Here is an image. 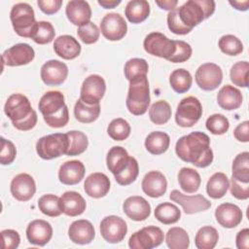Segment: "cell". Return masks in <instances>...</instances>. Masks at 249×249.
Returning <instances> with one entry per match:
<instances>
[{"label": "cell", "instance_id": "obj_44", "mask_svg": "<svg viewBox=\"0 0 249 249\" xmlns=\"http://www.w3.org/2000/svg\"><path fill=\"white\" fill-rule=\"evenodd\" d=\"M38 207L43 214L49 217H57L62 213L59 205V197L53 194L42 196L38 200Z\"/></svg>", "mask_w": 249, "mask_h": 249}, {"label": "cell", "instance_id": "obj_19", "mask_svg": "<svg viewBox=\"0 0 249 249\" xmlns=\"http://www.w3.org/2000/svg\"><path fill=\"white\" fill-rule=\"evenodd\" d=\"M53 236V228L45 220L37 219L31 221L26 228V237L33 245L44 246Z\"/></svg>", "mask_w": 249, "mask_h": 249}, {"label": "cell", "instance_id": "obj_28", "mask_svg": "<svg viewBox=\"0 0 249 249\" xmlns=\"http://www.w3.org/2000/svg\"><path fill=\"white\" fill-rule=\"evenodd\" d=\"M81 45L73 36L61 35L53 42L54 53L63 59H74L81 53Z\"/></svg>", "mask_w": 249, "mask_h": 249}, {"label": "cell", "instance_id": "obj_35", "mask_svg": "<svg viewBox=\"0 0 249 249\" xmlns=\"http://www.w3.org/2000/svg\"><path fill=\"white\" fill-rule=\"evenodd\" d=\"M100 114V105H89L82 101L81 98L77 100L74 106V116L76 120L83 124H90L96 121Z\"/></svg>", "mask_w": 249, "mask_h": 249}, {"label": "cell", "instance_id": "obj_32", "mask_svg": "<svg viewBox=\"0 0 249 249\" xmlns=\"http://www.w3.org/2000/svg\"><path fill=\"white\" fill-rule=\"evenodd\" d=\"M170 144V137L163 131H153L145 139V148L152 155H160L166 152Z\"/></svg>", "mask_w": 249, "mask_h": 249}, {"label": "cell", "instance_id": "obj_56", "mask_svg": "<svg viewBox=\"0 0 249 249\" xmlns=\"http://www.w3.org/2000/svg\"><path fill=\"white\" fill-rule=\"evenodd\" d=\"M3 249H16L20 242V236L15 230L7 229L1 231Z\"/></svg>", "mask_w": 249, "mask_h": 249}, {"label": "cell", "instance_id": "obj_40", "mask_svg": "<svg viewBox=\"0 0 249 249\" xmlns=\"http://www.w3.org/2000/svg\"><path fill=\"white\" fill-rule=\"evenodd\" d=\"M232 178L243 183H249V153L242 152L238 154L231 165Z\"/></svg>", "mask_w": 249, "mask_h": 249}, {"label": "cell", "instance_id": "obj_37", "mask_svg": "<svg viewBox=\"0 0 249 249\" xmlns=\"http://www.w3.org/2000/svg\"><path fill=\"white\" fill-rule=\"evenodd\" d=\"M155 217L158 221L164 225H171L179 221L181 211L171 202H162L155 209Z\"/></svg>", "mask_w": 249, "mask_h": 249}, {"label": "cell", "instance_id": "obj_26", "mask_svg": "<svg viewBox=\"0 0 249 249\" xmlns=\"http://www.w3.org/2000/svg\"><path fill=\"white\" fill-rule=\"evenodd\" d=\"M85 173L86 168L81 160H68L59 167L58 179L64 185H76L82 181Z\"/></svg>", "mask_w": 249, "mask_h": 249}, {"label": "cell", "instance_id": "obj_58", "mask_svg": "<svg viewBox=\"0 0 249 249\" xmlns=\"http://www.w3.org/2000/svg\"><path fill=\"white\" fill-rule=\"evenodd\" d=\"M233 136L236 140L240 142H248L249 141V122L244 121L237 124V126L233 130Z\"/></svg>", "mask_w": 249, "mask_h": 249}, {"label": "cell", "instance_id": "obj_30", "mask_svg": "<svg viewBox=\"0 0 249 249\" xmlns=\"http://www.w3.org/2000/svg\"><path fill=\"white\" fill-rule=\"evenodd\" d=\"M130 156L126 150L121 146L112 147L106 157V164L109 171L114 175L122 172L128 164Z\"/></svg>", "mask_w": 249, "mask_h": 249}, {"label": "cell", "instance_id": "obj_52", "mask_svg": "<svg viewBox=\"0 0 249 249\" xmlns=\"http://www.w3.org/2000/svg\"><path fill=\"white\" fill-rule=\"evenodd\" d=\"M174 41H175V47H176L175 53L167 60L174 63H181L190 59L193 53V50L190 44L182 40H174Z\"/></svg>", "mask_w": 249, "mask_h": 249}, {"label": "cell", "instance_id": "obj_5", "mask_svg": "<svg viewBox=\"0 0 249 249\" xmlns=\"http://www.w3.org/2000/svg\"><path fill=\"white\" fill-rule=\"evenodd\" d=\"M150 88L147 76H139L129 81L125 105L134 116L144 115L150 105Z\"/></svg>", "mask_w": 249, "mask_h": 249}, {"label": "cell", "instance_id": "obj_57", "mask_svg": "<svg viewBox=\"0 0 249 249\" xmlns=\"http://www.w3.org/2000/svg\"><path fill=\"white\" fill-rule=\"evenodd\" d=\"M62 2V0H38L37 5L44 14L53 15L59 11Z\"/></svg>", "mask_w": 249, "mask_h": 249}, {"label": "cell", "instance_id": "obj_47", "mask_svg": "<svg viewBox=\"0 0 249 249\" xmlns=\"http://www.w3.org/2000/svg\"><path fill=\"white\" fill-rule=\"evenodd\" d=\"M219 49L228 55H237L243 52V44L236 36L227 34L222 36L218 42Z\"/></svg>", "mask_w": 249, "mask_h": 249}, {"label": "cell", "instance_id": "obj_21", "mask_svg": "<svg viewBox=\"0 0 249 249\" xmlns=\"http://www.w3.org/2000/svg\"><path fill=\"white\" fill-rule=\"evenodd\" d=\"M215 218L222 227L227 229H232L241 223L242 211L237 205L225 202L220 204L216 208Z\"/></svg>", "mask_w": 249, "mask_h": 249}, {"label": "cell", "instance_id": "obj_15", "mask_svg": "<svg viewBox=\"0 0 249 249\" xmlns=\"http://www.w3.org/2000/svg\"><path fill=\"white\" fill-rule=\"evenodd\" d=\"M35 57L33 48L26 43H18L7 49L2 53L3 65L21 66L30 63Z\"/></svg>", "mask_w": 249, "mask_h": 249}, {"label": "cell", "instance_id": "obj_34", "mask_svg": "<svg viewBox=\"0 0 249 249\" xmlns=\"http://www.w3.org/2000/svg\"><path fill=\"white\" fill-rule=\"evenodd\" d=\"M178 182L185 193L193 194L199 189L201 178L196 169L191 167H182L178 173Z\"/></svg>", "mask_w": 249, "mask_h": 249}, {"label": "cell", "instance_id": "obj_4", "mask_svg": "<svg viewBox=\"0 0 249 249\" xmlns=\"http://www.w3.org/2000/svg\"><path fill=\"white\" fill-rule=\"evenodd\" d=\"M179 19L191 30L215 12L213 0H189L176 8Z\"/></svg>", "mask_w": 249, "mask_h": 249}, {"label": "cell", "instance_id": "obj_25", "mask_svg": "<svg viewBox=\"0 0 249 249\" xmlns=\"http://www.w3.org/2000/svg\"><path fill=\"white\" fill-rule=\"evenodd\" d=\"M84 189L89 196L100 198L108 194L110 190V180L104 173L94 172L86 178Z\"/></svg>", "mask_w": 249, "mask_h": 249}, {"label": "cell", "instance_id": "obj_51", "mask_svg": "<svg viewBox=\"0 0 249 249\" xmlns=\"http://www.w3.org/2000/svg\"><path fill=\"white\" fill-rule=\"evenodd\" d=\"M78 37L81 41L87 45L94 44L98 41L100 36V30L95 23L89 21L82 26H79L77 30Z\"/></svg>", "mask_w": 249, "mask_h": 249}, {"label": "cell", "instance_id": "obj_22", "mask_svg": "<svg viewBox=\"0 0 249 249\" xmlns=\"http://www.w3.org/2000/svg\"><path fill=\"white\" fill-rule=\"evenodd\" d=\"M68 236L73 243L80 245L89 244L95 236L94 227L85 219L74 221L68 229Z\"/></svg>", "mask_w": 249, "mask_h": 249}, {"label": "cell", "instance_id": "obj_1", "mask_svg": "<svg viewBox=\"0 0 249 249\" xmlns=\"http://www.w3.org/2000/svg\"><path fill=\"white\" fill-rule=\"evenodd\" d=\"M175 152L179 159L199 168L207 167L213 161L210 139L201 131H193L179 138L175 145Z\"/></svg>", "mask_w": 249, "mask_h": 249}, {"label": "cell", "instance_id": "obj_7", "mask_svg": "<svg viewBox=\"0 0 249 249\" xmlns=\"http://www.w3.org/2000/svg\"><path fill=\"white\" fill-rule=\"evenodd\" d=\"M69 139L66 133H53L41 137L36 143V152L43 160H53L66 155Z\"/></svg>", "mask_w": 249, "mask_h": 249}, {"label": "cell", "instance_id": "obj_17", "mask_svg": "<svg viewBox=\"0 0 249 249\" xmlns=\"http://www.w3.org/2000/svg\"><path fill=\"white\" fill-rule=\"evenodd\" d=\"M40 75L42 81L47 86H58L66 80L68 67L62 61L51 59L42 65Z\"/></svg>", "mask_w": 249, "mask_h": 249}, {"label": "cell", "instance_id": "obj_18", "mask_svg": "<svg viewBox=\"0 0 249 249\" xmlns=\"http://www.w3.org/2000/svg\"><path fill=\"white\" fill-rule=\"evenodd\" d=\"M12 196L18 201H27L36 193V184L33 177L27 173L15 176L10 186Z\"/></svg>", "mask_w": 249, "mask_h": 249}, {"label": "cell", "instance_id": "obj_50", "mask_svg": "<svg viewBox=\"0 0 249 249\" xmlns=\"http://www.w3.org/2000/svg\"><path fill=\"white\" fill-rule=\"evenodd\" d=\"M206 128L215 135H222L229 130V120L222 114H213L206 120Z\"/></svg>", "mask_w": 249, "mask_h": 249}, {"label": "cell", "instance_id": "obj_12", "mask_svg": "<svg viewBox=\"0 0 249 249\" xmlns=\"http://www.w3.org/2000/svg\"><path fill=\"white\" fill-rule=\"evenodd\" d=\"M196 85L203 90H214L222 83L223 71L218 64L206 62L201 64L195 75Z\"/></svg>", "mask_w": 249, "mask_h": 249}, {"label": "cell", "instance_id": "obj_11", "mask_svg": "<svg viewBox=\"0 0 249 249\" xmlns=\"http://www.w3.org/2000/svg\"><path fill=\"white\" fill-rule=\"evenodd\" d=\"M106 91V83L103 77L92 74L87 77L81 87L80 98L86 104H99Z\"/></svg>", "mask_w": 249, "mask_h": 249}, {"label": "cell", "instance_id": "obj_41", "mask_svg": "<svg viewBox=\"0 0 249 249\" xmlns=\"http://www.w3.org/2000/svg\"><path fill=\"white\" fill-rule=\"evenodd\" d=\"M171 114V107L165 100L156 101L149 109L150 120L155 124H166L169 121Z\"/></svg>", "mask_w": 249, "mask_h": 249}, {"label": "cell", "instance_id": "obj_33", "mask_svg": "<svg viewBox=\"0 0 249 249\" xmlns=\"http://www.w3.org/2000/svg\"><path fill=\"white\" fill-rule=\"evenodd\" d=\"M229 187L230 181L227 175L223 172H216L208 179L206 184V192L210 197L218 199L226 195Z\"/></svg>", "mask_w": 249, "mask_h": 249}, {"label": "cell", "instance_id": "obj_59", "mask_svg": "<svg viewBox=\"0 0 249 249\" xmlns=\"http://www.w3.org/2000/svg\"><path fill=\"white\" fill-rule=\"evenodd\" d=\"M236 247L238 249H248L249 248V230L247 228L239 231L235 237Z\"/></svg>", "mask_w": 249, "mask_h": 249}, {"label": "cell", "instance_id": "obj_6", "mask_svg": "<svg viewBox=\"0 0 249 249\" xmlns=\"http://www.w3.org/2000/svg\"><path fill=\"white\" fill-rule=\"evenodd\" d=\"M10 18L15 32L24 38H31L37 23L33 8L28 3H17L12 7Z\"/></svg>", "mask_w": 249, "mask_h": 249}, {"label": "cell", "instance_id": "obj_10", "mask_svg": "<svg viewBox=\"0 0 249 249\" xmlns=\"http://www.w3.org/2000/svg\"><path fill=\"white\" fill-rule=\"evenodd\" d=\"M162 231L156 226H148L135 231L128 240L131 249H152L163 241Z\"/></svg>", "mask_w": 249, "mask_h": 249}, {"label": "cell", "instance_id": "obj_2", "mask_svg": "<svg viewBox=\"0 0 249 249\" xmlns=\"http://www.w3.org/2000/svg\"><path fill=\"white\" fill-rule=\"evenodd\" d=\"M4 112L18 130H30L37 124L36 111L31 107L29 99L21 93H13L8 97Z\"/></svg>", "mask_w": 249, "mask_h": 249}, {"label": "cell", "instance_id": "obj_31", "mask_svg": "<svg viewBox=\"0 0 249 249\" xmlns=\"http://www.w3.org/2000/svg\"><path fill=\"white\" fill-rule=\"evenodd\" d=\"M124 15L128 21L140 23L149 17L150 5L146 0H130L125 6Z\"/></svg>", "mask_w": 249, "mask_h": 249}, {"label": "cell", "instance_id": "obj_43", "mask_svg": "<svg viewBox=\"0 0 249 249\" xmlns=\"http://www.w3.org/2000/svg\"><path fill=\"white\" fill-rule=\"evenodd\" d=\"M69 139V147L66 153L67 156H79L83 154L89 145L87 135L79 130H70L66 132Z\"/></svg>", "mask_w": 249, "mask_h": 249}, {"label": "cell", "instance_id": "obj_36", "mask_svg": "<svg viewBox=\"0 0 249 249\" xmlns=\"http://www.w3.org/2000/svg\"><path fill=\"white\" fill-rule=\"evenodd\" d=\"M219 239L218 231L211 226L200 228L195 236V244L197 249H213Z\"/></svg>", "mask_w": 249, "mask_h": 249}, {"label": "cell", "instance_id": "obj_39", "mask_svg": "<svg viewBox=\"0 0 249 249\" xmlns=\"http://www.w3.org/2000/svg\"><path fill=\"white\" fill-rule=\"evenodd\" d=\"M165 242L170 249H187L190 245V237L184 229L173 227L167 231Z\"/></svg>", "mask_w": 249, "mask_h": 249}, {"label": "cell", "instance_id": "obj_49", "mask_svg": "<svg viewBox=\"0 0 249 249\" xmlns=\"http://www.w3.org/2000/svg\"><path fill=\"white\" fill-rule=\"evenodd\" d=\"M138 173H139L138 162L134 158L130 157L126 167L122 172L114 176H115V180L119 185L127 186L136 180Z\"/></svg>", "mask_w": 249, "mask_h": 249}, {"label": "cell", "instance_id": "obj_13", "mask_svg": "<svg viewBox=\"0 0 249 249\" xmlns=\"http://www.w3.org/2000/svg\"><path fill=\"white\" fill-rule=\"evenodd\" d=\"M100 31L107 40L119 41L125 36L127 24L120 14L109 13L101 19Z\"/></svg>", "mask_w": 249, "mask_h": 249}, {"label": "cell", "instance_id": "obj_29", "mask_svg": "<svg viewBox=\"0 0 249 249\" xmlns=\"http://www.w3.org/2000/svg\"><path fill=\"white\" fill-rule=\"evenodd\" d=\"M217 102L219 106L227 111L236 110L241 106V91L231 85H226L220 89L217 94Z\"/></svg>", "mask_w": 249, "mask_h": 249}, {"label": "cell", "instance_id": "obj_62", "mask_svg": "<svg viewBox=\"0 0 249 249\" xmlns=\"http://www.w3.org/2000/svg\"><path fill=\"white\" fill-rule=\"evenodd\" d=\"M121 0H98V4L104 9H113L121 4Z\"/></svg>", "mask_w": 249, "mask_h": 249}, {"label": "cell", "instance_id": "obj_24", "mask_svg": "<svg viewBox=\"0 0 249 249\" xmlns=\"http://www.w3.org/2000/svg\"><path fill=\"white\" fill-rule=\"evenodd\" d=\"M143 192L151 197H160L163 196L167 189V181L165 176L158 171H149L142 180Z\"/></svg>", "mask_w": 249, "mask_h": 249}, {"label": "cell", "instance_id": "obj_16", "mask_svg": "<svg viewBox=\"0 0 249 249\" xmlns=\"http://www.w3.org/2000/svg\"><path fill=\"white\" fill-rule=\"evenodd\" d=\"M169 198L181 205L184 212L189 215L205 211L211 207V202L200 194L188 196L182 194L178 190H173L169 195Z\"/></svg>", "mask_w": 249, "mask_h": 249}, {"label": "cell", "instance_id": "obj_14", "mask_svg": "<svg viewBox=\"0 0 249 249\" xmlns=\"http://www.w3.org/2000/svg\"><path fill=\"white\" fill-rule=\"evenodd\" d=\"M126 232V223L119 216H107L100 223V233L108 243L121 242L124 238Z\"/></svg>", "mask_w": 249, "mask_h": 249}, {"label": "cell", "instance_id": "obj_48", "mask_svg": "<svg viewBox=\"0 0 249 249\" xmlns=\"http://www.w3.org/2000/svg\"><path fill=\"white\" fill-rule=\"evenodd\" d=\"M248 71L249 63L247 61H238L234 63L230 71L231 81L233 85L241 88L248 87Z\"/></svg>", "mask_w": 249, "mask_h": 249}, {"label": "cell", "instance_id": "obj_45", "mask_svg": "<svg viewBox=\"0 0 249 249\" xmlns=\"http://www.w3.org/2000/svg\"><path fill=\"white\" fill-rule=\"evenodd\" d=\"M149 70L148 62L144 58H130L124 64V72L127 81H131L139 76H147Z\"/></svg>", "mask_w": 249, "mask_h": 249}, {"label": "cell", "instance_id": "obj_46", "mask_svg": "<svg viewBox=\"0 0 249 249\" xmlns=\"http://www.w3.org/2000/svg\"><path fill=\"white\" fill-rule=\"evenodd\" d=\"M130 125L129 124L122 118L114 119L110 122L107 127L108 135L116 141L125 140L130 134Z\"/></svg>", "mask_w": 249, "mask_h": 249}, {"label": "cell", "instance_id": "obj_42", "mask_svg": "<svg viewBox=\"0 0 249 249\" xmlns=\"http://www.w3.org/2000/svg\"><path fill=\"white\" fill-rule=\"evenodd\" d=\"M55 31L53 26V24L49 21L41 20L37 21L33 32L31 39L39 45H46L51 43L54 39Z\"/></svg>", "mask_w": 249, "mask_h": 249}, {"label": "cell", "instance_id": "obj_3", "mask_svg": "<svg viewBox=\"0 0 249 249\" xmlns=\"http://www.w3.org/2000/svg\"><path fill=\"white\" fill-rule=\"evenodd\" d=\"M39 111L43 115L45 123L54 128L65 126L69 122L68 107L64 101V95L58 90L47 91L40 99Z\"/></svg>", "mask_w": 249, "mask_h": 249}, {"label": "cell", "instance_id": "obj_38", "mask_svg": "<svg viewBox=\"0 0 249 249\" xmlns=\"http://www.w3.org/2000/svg\"><path fill=\"white\" fill-rule=\"evenodd\" d=\"M169 84L174 91L177 93H184L187 92L193 84V78L191 73L184 69L179 68L170 74L169 77Z\"/></svg>", "mask_w": 249, "mask_h": 249}, {"label": "cell", "instance_id": "obj_8", "mask_svg": "<svg viewBox=\"0 0 249 249\" xmlns=\"http://www.w3.org/2000/svg\"><path fill=\"white\" fill-rule=\"evenodd\" d=\"M202 115V106L200 101L195 96L183 98L175 113V122L179 126L191 127L196 124Z\"/></svg>", "mask_w": 249, "mask_h": 249}, {"label": "cell", "instance_id": "obj_53", "mask_svg": "<svg viewBox=\"0 0 249 249\" xmlns=\"http://www.w3.org/2000/svg\"><path fill=\"white\" fill-rule=\"evenodd\" d=\"M17 156V149L14 143L4 137H1L0 162L2 165L11 164Z\"/></svg>", "mask_w": 249, "mask_h": 249}, {"label": "cell", "instance_id": "obj_55", "mask_svg": "<svg viewBox=\"0 0 249 249\" xmlns=\"http://www.w3.org/2000/svg\"><path fill=\"white\" fill-rule=\"evenodd\" d=\"M229 188L231 196L237 199L244 200L249 197V183H243L231 177Z\"/></svg>", "mask_w": 249, "mask_h": 249}, {"label": "cell", "instance_id": "obj_23", "mask_svg": "<svg viewBox=\"0 0 249 249\" xmlns=\"http://www.w3.org/2000/svg\"><path fill=\"white\" fill-rule=\"evenodd\" d=\"M65 14L71 23L82 26L90 21L91 9L87 1L71 0L66 5Z\"/></svg>", "mask_w": 249, "mask_h": 249}, {"label": "cell", "instance_id": "obj_60", "mask_svg": "<svg viewBox=\"0 0 249 249\" xmlns=\"http://www.w3.org/2000/svg\"><path fill=\"white\" fill-rule=\"evenodd\" d=\"M156 4L162 10H167V11H172L173 9L176 8V5L178 4L177 0H157Z\"/></svg>", "mask_w": 249, "mask_h": 249}, {"label": "cell", "instance_id": "obj_9", "mask_svg": "<svg viewBox=\"0 0 249 249\" xmlns=\"http://www.w3.org/2000/svg\"><path fill=\"white\" fill-rule=\"evenodd\" d=\"M144 50L154 56L168 59L175 53V41L167 38L160 32L149 33L143 42Z\"/></svg>", "mask_w": 249, "mask_h": 249}, {"label": "cell", "instance_id": "obj_27", "mask_svg": "<svg viewBox=\"0 0 249 249\" xmlns=\"http://www.w3.org/2000/svg\"><path fill=\"white\" fill-rule=\"evenodd\" d=\"M59 205L63 214L76 217L83 214L87 204L84 197L77 192L67 191L59 197Z\"/></svg>", "mask_w": 249, "mask_h": 249}, {"label": "cell", "instance_id": "obj_54", "mask_svg": "<svg viewBox=\"0 0 249 249\" xmlns=\"http://www.w3.org/2000/svg\"><path fill=\"white\" fill-rule=\"evenodd\" d=\"M167 26L171 32L177 35H186L192 31L190 28L186 27L181 22V20L179 19L176 8L170 11L167 15Z\"/></svg>", "mask_w": 249, "mask_h": 249}, {"label": "cell", "instance_id": "obj_61", "mask_svg": "<svg viewBox=\"0 0 249 249\" xmlns=\"http://www.w3.org/2000/svg\"><path fill=\"white\" fill-rule=\"evenodd\" d=\"M230 5H231L234 9L238 11H247L249 8V0L245 1H229Z\"/></svg>", "mask_w": 249, "mask_h": 249}, {"label": "cell", "instance_id": "obj_20", "mask_svg": "<svg viewBox=\"0 0 249 249\" xmlns=\"http://www.w3.org/2000/svg\"><path fill=\"white\" fill-rule=\"evenodd\" d=\"M124 214L133 221H144L151 214L150 203L140 196H132L127 197L123 203Z\"/></svg>", "mask_w": 249, "mask_h": 249}]
</instances>
